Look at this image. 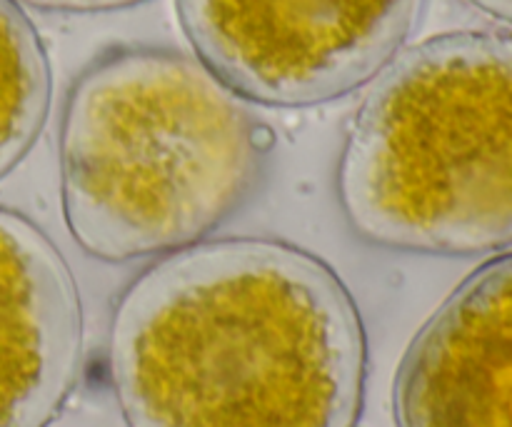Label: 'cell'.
<instances>
[{
  "mask_svg": "<svg viewBox=\"0 0 512 427\" xmlns=\"http://www.w3.org/2000/svg\"><path fill=\"white\" fill-rule=\"evenodd\" d=\"M470 3L478 5L480 10L490 13L493 18L512 25V0H470Z\"/></svg>",
  "mask_w": 512,
  "mask_h": 427,
  "instance_id": "cell-9",
  "label": "cell"
},
{
  "mask_svg": "<svg viewBox=\"0 0 512 427\" xmlns=\"http://www.w3.org/2000/svg\"><path fill=\"white\" fill-rule=\"evenodd\" d=\"M45 10H65V13H100V10H118L143 0H20Z\"/></svg>",
  "mask_w": 512,
  "mask_h": 427,
  "instance_id": "cell-8",
  "label": "cell"
},
{
  "mask_svg": "<svg viewBox=\"0 0 512 427\" xmlns=\"http://www.w3.org/2000/svg\"><path fill=\"white\" fill-rule=\"evenodd\" d=\"M260 160L258 123L200 60L153 48L110 53L65 108V220L100 260L175 253L230 218Z\"/></svg>",
  "mask_w": 512,
  "mask_h": 427,
  "instance_id": "cell-2",
  "label": "cell"
},
{
  "mask_svg": "<svg viewBox=\"0 0 512 427\" xmlns=\"http://www.w3.org/2000/svg\"><path fill=\"white\" fill-rule=\"evenodd\" d=\"M368 343L343 280L275 240L175 250L110 328L128 427H358Z\"/></svg>",
  "mask_w": 512,
  "mask_h": 427,
  "instance_id": "cell-1",
  "label": "cell"
},
{
  "mask_svg": "<svg viewBox=\"0 0 512 427\" xmlns=\"http://www.w3.org/2000/svg\"><path fill=\"white\" fill-rule=\"evenodd\" d=\"M398 427H512V253L465 278L410 343Z\"/></svg>",
  "mask_w": 512,
  "mask_h": 427,
  "instance_id": "cell-5",
  "label": "cell"
},
{
  "mask_svg": "<svg viewBox=\"0 0 512 427\" xmlns=\"http://www.w3.org/2000/svg\"><path fill=\"white\" fill-rule=\"evenodd\" d=\"M83 315L48 235L0 208V427H48L73 393Z\"/></svg>",
  "mask_w": 512,
  "mask_h": 427,
  "instance_id": "cell-6",
  "label": "cell"
},
{
  "mask_svg": "<svg viewBox=\"0 0 512 427\" xmlns=\"http://www.w3.org/2000/svg\"><path fill=\"white\" fill-rule=\"evenodd\" d=\"M423 0H178L198 60L243 100L310 108L360 88L413 33Z\"/></svg>",
  "mask_w": 512,
  "mask_h": 427,
  "instance_id": "cell-4",
  "label": "cell"
},
{
  "mask_svg": "<svg viewBox=\"0 0 512 427\" xmlns=\"http://www.w3.org/2000/svg\"><path fill=\"white\" fill-rule=\"evenodd\" d=\"M338 193L355 233L383 248H510V30L438 35L383 68L350 128Z\"/></svg>",
  "mask_w": 512,
  "mask_h": 427,
  "instance_id": "cell-3",
  "label": "cell"
},
{
  "mask_svg": "<svg viewBox=\"0 0 512 427\" xmlns=\"http://www.w3.org/2000/svg\"><path fill=\"white\" fill-rule=\"evenodd\" d=\"M50 108V68L38 33L0 0V180L30 153Z\"/></svg>",
  "mask_w": 512,
  "mask_h": 427,
  "instance_id": "cell-7",
  "label": "cell"
}]
</instances>
